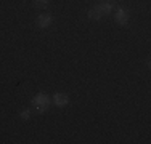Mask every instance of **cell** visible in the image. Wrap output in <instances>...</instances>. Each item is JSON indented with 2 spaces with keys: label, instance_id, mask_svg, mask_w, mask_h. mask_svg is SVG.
Listing matches in <instances>:
<instances>
[{
  "label": "cell",
  "instance_id": "obj_1",
  "mask_svg": "<svg viewBox=\"0 0 151 144\" xmlns=\"http://www.w3.org/2000/svg\"><path fill=\"white\" fill-rule=\"evenodd\" d=\"M35 23H37L39 27H48L50 24L53 23V18L50 16V14H40V16L37 18V21H35Z\"/></svg>",
  "mask_w": 151,
  "mask_h": 144
},
{
  "label": "cell",
  "instance_id": "obj_2",
  "mask_svg": "<svg viewBox=\"0 0 151 144\" xmlns=\"http://www.w3.org/2000/svg\"><path fill=\"white\" fill-rule=\"evenodd\" d=\"M116 21L121 24V26H125V24L129 23V13L125 11V10L119 8V10H117V13H116Z\"/></svg>",
  "mask_w": 151,
  "mask_h": 144
},
{
  "label": "cell",
  "instance_id": "obj_3",
  "mask_svg": "<svg viewBox=\"0 0 151 144\" xmlns=\"http://www.w3.org/2000/svg\"><path fill=\"white\" fill-rule=\"evenodd\" d=\"M101 16H103V13H101V10H100V5H96V6H93L92 10H88V18H90V19H100Z\"/></svg>",
  "mask_w": 151,
  "mask_h": 144
},
{
  "label": "cell",
  "instance_id": "obj_4",
  "mask_svg": "<svg viewBox=\"0 0 151 144\" xmlns=\"http://www.w3.org/2000/svg\"><path fill=\"white\" fill-rule=\"evenodd\" d=\"M55 104H56V106H66V104H68V96L55 95Z\"/></svg>",
  "mask_w": 151,
  "mask_h": 144
},
{
  "label": "cell",
  "instance_id": "obj_5",
  "mask_svg": "<svg viewBox=\"0 0 151 144\" xmlns=\"http://www.w3.org/2000/svg\"><path fill=\"white\" fill-rule=\"evenodd\" d=\"M100 10H101L103 14H109L113 11V5L111 3H103V5H100Z\"/></svg>",
  "mask_w": 151,
  "mask_h": 144
},
{
  "label": "cell",
  "instance_id": "obj_6",
  "mask_svg": "<svg viewBox=\"0 0 151 144\" xmlns=\"http://www.w3.org/2000/svg\"><path fill=\"white\" fill-rule=\"evenodd\" d=\"M34 5L37 8H47L48 6V0H34Z\"/></svg>",
  "mask_w": 151,
  "mask_h": 144
},
{
  "label": "cell",
  "instance_id": "obj_7",
  "mask_svg": "<svg viewBox=\"0 0 151 144\" xmlns=\"http://www.w3.org/2000/svg\"><path fill=\"white\" fill-rule=\"evenodd\" d=\"M29 117H31V112H29V109H26V110H23V112H21V118H23V120H27Z\"/></svg>",
  "mask_w": 151,
  "mask_h": 144
}]
</instances>
